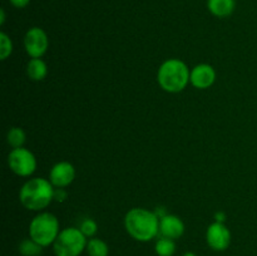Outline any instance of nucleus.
Listing matches in <instances>:
<instances>
[{
  "label": "nucleus",
  "instance_id": "obj_3",
  "mask_svg": "<svg viewBox=\"0 0 257 256\" xmlns=\"http://www.w3.org/2000/svg\"><path fill=\"white\" fill-rule=\"evenodd\" d=\"M191 72L180 59H168L160 67L157 80L160 87L168 93H178L187 87Z\"/></svg>",
  "mask_w": 257,
  "mask_h": 256
},
{
  "label": "nucleus",
  "instance_id": "obj_5",
  "mask_svg": "<svg viewBox=\"0 0 257 256\" xmlns=\"http://www.w3.org/2000/svg\"><path fill=\"white\" fill-rule=\"evenodd\" d=\"M87 237L77 227L62 230L53 243L55 256H79L87 248Z\"/></svg>",
  "mask_w": 257,
  "mask_h": 256
},
{
  "label": "nucleus",
  "instance_id": "obj_9",
  "mask_svg": "<svg viewBox=\"0 0 257 256\" xmlns=\"http://www.w3.org/2000/svg\"><path fill=\"white\" fill-rule=\"evenodd\" d=\"M75 168L72 163L63 161L55 163L49 172V181L54 187H67L74 181Z\"/></svg>",
  "mask_w": 257,
  "mask_h": 256
},
{
  "label": "nucleus",
  "instance_id": "obj_10",
  "mask_svg": "<svg viewBox=\"0 0 257 256\" xmlns=\"http://www.w3.org/2000/svg\"><path fill=\"white\" fill-rule=\"evenodd\" d=\"M216 72L210 64H198L191 70L190 82L197 89H207L215 83Z\"/></svg>",
  "mask_w": 257,
  "mask_h": 256
},
{
  "label": "nucleus",
  "instance_id": "obj_22",
  "mask_svg": "<svg viewBox=\"0 0 257 256\" xmlns=\"http://www.w3.org/2000/svg\"><path fill=\"white\" fill-rule=\"evenodd\" d=\"M215 220H216V222H225V220H226V215H225V212H217L215 215Z\"/></svg>",
  "mask_w": 257,
  "mask_h": 256
},
{
  "label": "nucleus",
  "instance_id": "obj_2",
  "mask_svg": "<svg viewBox=\"0 0 257 256\" xmlns=\"http://www.w3.org/2000/svg\"><path fill=\"white\" fill-rule=\"evenodd\" d=\"M19 200L27 210L42 211L54 201V186L47 178H32L20 188Z\"/></svg>",
  "mask_w": 257,
  "mask_h": 256
},
{
  "label": "nucleus",
  "instance_id": "obj_15",
  "mask_svg": "<svg viewBox=\"0 0 257 256\" xmlns=\"http://www.w3.org/2000/svg\"><path fill=\"white\" fill-rule=\"evenodd\" d=\"M155 250L158 256H173L176 252L175 240L162 236L156 242Z\"/></svg>",
  "mask_w": 257,
  "mask_h": 256
},
{
  "label": "nucleus",
  "instance_id": "obj_6",
  "mask_svg": "<svg viewBox=\"0 0 257 256\" xmlns=\"http://www.w3.org/2000/svg\"><path fill=\"white\" fill-rule=\"evenodd\" d=\"M8 165L15 175L28 177L35 172L37 158L27 148H13L8 156Z\"/></svg>",
  "mask_w": 257,
  "mask_h": 256
},
{
  "label": "nucleus",
  "instance_id": "obj_16",
  "mask_svg": "<svg viewBox=\"0 0 257 256\" xmlns=\"http://www.w3.org/2000/svg\"><path fill=\"white\" fill-rule=\"evenodd\" d=\"M7 141L13 148H20L24 146L25 141H27V135H25L23 128L12 127L9 131H8Z\"/></svg>",
  "mask_w": 257,
  "mask_h": 256
},
{
  "label": "nucleus",
  "instance_id": "obj_20",
  "mask_svg": "<svg viewBox=\"0 0 257 256\" xmlns=\"http://www.w3.org/2000/svg\"><path fill=\"white\" fill-rule=\"evenodd\" d=\"M68 198V192L65 188L63 187H55L54 188V201L57 202H64Z\"/></svg>",
  "mask_w": 257,
  "mask_h": 256
},
{
  "label": "nucleus",
  "instance_id": "obj_1",
  "mask_svg": "<svg viewBox=\"0 0 257 256\" xmlns=\"http://www.w3.org/2000/svg\"><path fill=\"white\" fill-rule=\"evenodd\" d=\"M127 232L135 240L147 242L160 233V218L155 211L136 207L128 211L124 217Z\"/></svg>",
  "mask_w": 257,
  "mask_h": 256
},
{
  "label": "nucleus",
  "instance_id": "obj_13",
  "mask_svg": "<svg viewBox=\"0 0 257 256\" xmlns=\"http://www.w3.org/2000/svg\"><path fill=\"white\" fill-rule=\"evenodd\" d=\"M27 74L35 82L44 79L48 74V67L44 60L40 58H32L27 64Z\"/></svg>",
  "mask_w": 257,
  "mask_h": 256
},
{
  "label": "nucleus",
  "instance_id": "obj_23",
  "mask_svg": "<svg viewBox=\"0 0 257 256\" xmlns=\"http://www.w3.org/2000/svg\"><path fill=\"white\" fill-rule=\"evenodd\" d=\"M5 23V12H4V9H2L0 10V24H4Z\"/></svg>",
  "mask_w": 257,
  "mask_h": 256
},
{
  "label": "nucleus",
  "instance_id": "obj_14",
  "mask_svg": "<svg viewBox=\"0 0 257 256\" xmlns=\"http://www.w3.org/2000/svg\"><path fill=\"white\" fill-rule=\"evenodd\" d=\"M87 252L89 256H108L109 247L107 242L100 238H90L87 242Z\"/></svg>",
  "mask_w": 257,
  "mask_h": 256
},
{
  "label": "nucleus",
  "instance_id": "obj_24",
  "mask_svg": "<svg viewBox=\"0 0 257 256\" xmlns=\"http://www.w3.org/2000/svg\"><path fill=\"white\" fill-rule=\"evenodd\" d=\"M183 256H197L195 252H186Z\"/></svg>",
  "mask_w": 257,
  "mask_h": 256
},
{
  "label": "nucleus",
  "instance_id": "obj_12",
  "mask_svg": "<svg viewBox=\"0 0 257 256\" xmlns=\"http://www.w3.org/2000/svg\"><path fill=\"white\" fill-rule=\"evenodd\" d=\"M236 7L235 0H207V8L217 18L230 17Z\"/></svg>",
  "mask_w": 257,
  "mask_h": 256
},
{
  "label": "nucleus",
  "instance_id": "obj_18",
  "mask_svg": "<svg viewBox=\"0 0 257 256\" xmlns=\"http://www.w3.org/2000/svg\"><path fill=\"white\" fill-rule=\"evenodd\" d=\"M13 52V42L7 33H0V59L5 60Z\"/></svg>",
  "mask_w": 257,
  "mask_h": 256
},
{
  "label": "nucleus",
  "instance_id": "obj_7",
  "mask_svg": "<svg viewBox=\"0 0 257 256\" xmlns=\"http://www.w3.org/2000/svg\"><path fill=\"white\" fill-rule=\"evenodd\" d=\"M49 47V39L44 29L33 27L25 33L24 48L30 58H42Z\"/></svg>",
  "mask_w": 257,
  "mask_h": 256
},
{
  "label": "nucleus",
  "instance_id": "obj_8",
  "mask_svg": "<svg viewBox=\"0 0 257 256\" xmlns=\"http://www.w3.org/2000/svg\"><path fill=\"white\" fill-rule=\"evenodd\" d=\"M207 245L215 251H225L231 243V232L222 222H213L206 232Z\"/></svg>",
  "mask_w": 257,
  "mask_h": 256
},
{
  "label": "nucleus",
  "instance_id": "obj_19",
  "mask_svg": "<svg viewBox=\"0 0 257 256\" xmlns=\"http://www.w3.org/2000/svg\"><path fill=\"white\" fill-rule=\"evenodd\" d=\"M80 231L84 233L85 237H93L98 231V225L93 218H85L80 223Z\"/></svg>",
  "mask_w": 257,
  "mask_h": 256
},
{
  "label": "nucleus",
  "instance_id": "obj_11",
  "mask_svg": "<svg viewBox=\"0 0 257 256\" xmlns=\"http://www.w3.org/2000/svg\"><path fill=\"white\" fill-rule=\"evenodd\" d=\"M185 232V223L178 216L166 215L165 217L160 218V233L165 237L180 238Z\"/></svg>",
  "mask_w": 257,
  "mask_h": 256
},
{
  "label": "nucleus",
  "instance_id": "obj_21",
  "mask_svg": "<svg viewBox=\"0 0 257 256\" xmlns=\"http://www.w3.org/2000/svg\"><path fill=\"white\" fill-rule=\"evenodd\" d=\"M9 2L13 7L18 8V9H23V8H25L29 4L30 0H9Z\"/></svg>",
  "mask_w": 257,
  "mask_h": 256
},
{
  "label": "nucleus",
  "instance_id": "obj_4",
  "mask_svg": "<svg viewBox=\"0 0 257 256\" xmlns=\"http://www.w3.org/2000/svg\"><path fill=\"white\" fill-rule=\"evenodd\" d=\"M59 232V221L50 212L39 213L33 218L29 225L30 238L43 247L54 243Z\"/></svg>",
  "mask_w": 257,
  "mask_h": 256
},
{
  "label": "nucleus",
  "instance_id": "obj_17",
  "mask_svg": "<svg viewBox=\"0 0 257 256\" xmlns=\"http://www.w3.org/2000/svg\"><path fill=\"white\" fill-rule=\"evenodd\" d=\"M19 251L23 256H39L43 251V246L29 237L20 242Z\"/></svg>",
  "mask_w": 257,
  "mask_h": 256
}]
</instances>
